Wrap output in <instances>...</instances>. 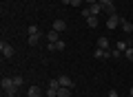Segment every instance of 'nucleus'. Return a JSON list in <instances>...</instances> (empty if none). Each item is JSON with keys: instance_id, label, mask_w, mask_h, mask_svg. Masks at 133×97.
I'll return each instance as SVG.
<instances>
[{"instance_id": "nucleus-1", "label": "nucleus", "mask_w": 133, "mask_h": 97, "mask_svg": "<svg viewBox=\"0 0 133 97\" xmlns=\"http://www.w3.org/2000/svg\"><path fill=\"white\" fill-rule=\"evenodd\" d=\"M120 22H122V18H120L118 13L109 16V20H107V29H109V31H113V29H118V27H120Z\"/></svg>"}, {"instance_id": "nucleus-2", "label": "nucleus", "mask_w": 133, "mask_h": 97, "mask_svg": "<svg viewBox=\"0 0 133 97\" xmlns=\"http://www.w3.org/2000/svg\"><path fill=\"white\" fill-rule=\"evenodd\" d=\"M0 53H2L5 60H9V57H14V46L7 44V42H0Z\"/></svg>"}, {"instance_id": "nucleus-3", "label": "nucleus", "mask_w": 133, "mask_h": 97, "mask_svg": "<svg viewBox=\"0 0 133 97\" xmlns=\"http://www.w3.org/2000/svg\"><path fill=\"white\" fill-rule=\"evenodd\" d=\"M95 60H109V57H113V51H104V49H95L93 51Z\"/></svg>"}, {"instance_id": "nucleus-4", "label": "nucleus", "mask_w": 133, "mask_h": 97, "mask_svg": "<svg viewBox=\"0 0 133 97\" xmlns=\"http://www.w3.org/2000/svg\"><path fill=\"white\" fill-rule=\"evenodd\" d=\"M58 82H60V86H64V88H73L76 84H73V79L69 77V75H60L58 77Z\"/></svg>"}, {"instance_id": "nucleus-5", "label": "nucleus", "mask_w": 133, "mask_h": 97, "mask_svg": "<svg viewBox=\"0 0 133 97\" xmlns=\"http://www.w3.org/2000/svg\"><path fill=\"white\" fill-rule=\"evenodd\" d=\"M0 86H2V91H9V88H14V77H2V82H0Z\"/></svg>"}, {"instance_id": "nucleus-6", "label": "nucleus", "mask_w": 133, "mask_h": 97, "mask_svg": "<svg viewBox=\"0 0 133 97\" xmlns=\"http://www.w3.org/2000/svg\"><path fill=\"white\" fill-rule=\"evenodd\" d=\"M64 29H66V22H64V20H60V18H58V20H53V31L62 33Z\"/></svg>"}, {"instance_id": "nucleus-7", "label": "nucleus", "mask_w": 133, "mask_h": 97, "mask_svg": "<svg viewBox=\"0 0 133 97\" xmlns=\"http://www.w3.org/2000/svg\"><path fill=\"white\" fill-rule=\"evenodd\" d=\"M98 49H104V51H109V40H107L104 35L98 38Z\"/></svg>"}, {"instance_id": "nucleus-8", "label": "nucleus", "mask_w": 133, "mask_h": 97, "mask_svg": "<svg viewBox=\"0 0 133 97\" xmlns=\"http://www.w3.org/2000/svg\"><path fill=\"white\" fill-rule=\"evenodd\" d=\"M47 40H49V42H53V44H56V42L60 40V33H58V31H53V29H51V31L47 33Z\"/></svg>"}, {"instance_id": "nucleus-9", "label": "nucleus", "mask_w": 133, "mask_h": 97, "mask_svg": "<svg viewBox=\"0 0 133 97\" xmlns=\"http://www.w3.org/2000/svg\"><path fill=\"white\" fill-rule=\"evenodd\" d=\"M120 29H122L124 33H131L133 31V24L129 22V20H122V22H120Z\"/></svg>"}, {"instance_id": "nucleus-10", "label": "nucleus", "mask_w": 133, "mask_h": 97, "mask_svg": "<svg viewBox=\"0 0 133 97\" xmlns=\"http://www.w3.org/2000/svg\"><path fill=\"white\" fill-rule=\"evenodd\" d=\"M27 97H40V86H29Z\"/></svg>"}, {"instance_id": "nucleus-11", "label": "nucleus", "mask_w": 133, "mask_h": 97, "mask_svg": "<svg viewBox=\"0 0 133 97\" xmlns=\"http://www.w3.org/2000/svg\"><path fill=\"white\" fill-rule=\"evenodd\" d=\"M71 91H73V88H64V86H60V88H58V97H71Z\"/></svg>"}, {"instance_id": "nucleus-12", "label": "nucleus", "mask_w": 133, "mask_h": 97, "mask_svg": "<svg viewBox=\"0 0 133 97\" xmlns=\"http://www.w3.org/2000/svg\"><path fill=\"white\" fill-rule=\"evenodd\" d=\"M89 9H91V16H98L100 11H104V9H102V5H100V2H95V5H89Z\"/></svg>"}, {"instance_id": "nucleus-13", "label": "nucleus", "mask_w": 133, "mask_h": 97, "mask_svg": "<svg viewBox=\"0 0 133 97\" xmlns=\"http://www.w3.org/2000/svg\"><path fill=\"white\" fill-rule=\"evenodd\" d=\"M27 33H29V35H40V29L36 27V24H29V27H27Z\"/></svg>"}, {"instance_id": "nucleus-14", "label": "nucleus", "mask_w": 133, "mask_h": 97, "mask_svg": "<svg viewBox=\"0 0 133 97\" xmlns=\"http://www.w3.org/2000/svg\"><path fill=\"white\" fill-rule=\"evenodd\" d=\"M87 24H89L91 29H95L98 27V16H89V18H87Z\"/></svg>"}, {"instance_id": "nucleus-15", "label": "nucleus", "mask_w": 133, "mask_h": 97, "mask_svg": "<svg viewBox=\"0 0 133 97\" xmlns=\"http://www.w3.org/2000/svg\"><path fill=\"white\" fill-rule=\"evenodd\" d=\"M115 49H118V51H122V53H124V51H127V49H129V46H127V42H124V40H120L118 44H115Z\"/></svg>"}, {"instance_id": "nucleus-16", "label": "nucleus", "mask_w": 133, "mask_h": 97, "mask_svg": "<svg viewBox=\"0 0 133 97\" xmlns=\"http://www.w3.org/2000/svg\"><path fill=\"white\" fill-rule=\"evenodd\" d=\"M38 40H40V35H29V44H31V46L38 44Z\"/></svg>"}, {"instance_id": "nucleus-17", "label": "nucleus", "mask_w": 133, "mask_h": 97, "mask_svg": "<svg viewBox=\"0 0 133 97\" xmlns=\"http://www.w3.org/2000/svg\"><path fill=\"white\" fill-rule=\"evenodd\" d=\"M64 46H66V42H64V40H58V42H56V51H62Z\"/></svg>"}, {"instance_id": "nucleus-18", "label": "nucleus", "mask_w": 133, "mask_h": 97, "mask_svg": "<svg viewBox=\"0 0 133 97\" xmlns=\"http://www.w3.org/2000/svg\"><path fill=\"white\" fill-rule=\"evenodd\" d=\"M124 57H127V60H131V62H133V49H131V46H129L127 51H124Z\"/></svg>"}, {"instance_id": "nucleus-19", "label": "nucleus", "mask_w": 133, "mask_h": 97, "mask_svg": "<svg viewBox=\"0 0 133 97\" xmlns=\"http://www.w3.org/2000/svg\"><path fill=\"white\" fill-rule=\"evenodd\" d=\"M16 91H18V86H14V88H9V91H5V95H7V97H16Z\"/></svg>"}, {"instance_id": "nucleus-20", "label": "nucleus", "mask_w": 133, "mask_h": 97, "mask_svg": "<svg viewBox=\"0 0 133 97\" xmlns=\"http://www.w3.org/2000/svg\"><path fill=\"white\" fill-rule=\"evenodd\" d=\"M49 88H56L58 91V88H60V82H58V79H51V82H49Z\"/></svg>"}, {"instance_id": "nucleus-21", "label": "nucleus", "mask_w": 133, "mask_h": 97, "mask_svg": "<svg viewBox=\"0 0 133 97\" xmlns=\"http://www.w3.org/2000/svg\"><path fill=\"white\" fill-rule=\"evenodd\" d=\"M14 84H16V86H18V88H20V86H22V84H24V82H22V77H20V75H16V77H14Z\"/></svg>"}, {"instance_id": "nucleus-22", "label": "nucleus", "mask_w": 133, "mask_h": 97, "mask_svg": "<svg viewBox=\"0 0 133 97\" xmlns=\"http://www.w3.org/2000/svg\"><path fill=\"white\" fill-rule=\"evenodd\" d=\"M47 97H58V91L56 88H47Z\"/></svg>"}, {"instance_id": "nucleus-23", "label": "nucleus", "mask_w": 133, "mask_h": 97, "mask_svg": "<svg viewBox=\"0 0 133 97\" xmlns=\"http://www.w3.org/2000/svg\"><path fill=\"white\" fill-rule=\"evenodd\" d=\"M82 5H84V0H71V7H76V9L82 7Z\"/></svg>"}, {"instance_id": "nucleus-24", "label": "nucleus", "mask_w": 133, "mask_h": 97, "mask_svg": "<svg viewBox=\"0 0 133 97\" xmlns=\"http://www.w3.org/2000/svg\"><path fill=\"white\" fill-rule=\"evenodd\" d=\"M82 16H84V18H89V16H91V9H89V7H84V9H82Z\"/></svg>"}, {"instance_id": "nucleus-25", "label": "nucleus", "mask_w": 133, "mask_h": 97, "mask_svg": "<svg viewBox=\"0 0 133 97\" xmlns=\"http://www.w3.org/2000/svg\"><path fill=\"white\" fill-rule=\"evenodd\" d=\"M109 97H118V91H115V88H111V91H109Z\"/></svg>"}, {"instance_id": "nucleus-26", "label": "nucleus", "mask_w": 133, "mask_h": 97, "mask_svg": "<svg viewBox=\"0 0 133 97\" xmlns=\"http://www.w3.org/2000/svg\"><path fill=\"white\" fill-rule=\"evenodd\" d=\"M87 5H95V2H100V0H84Z\"/></svg>"}, {"instance_id": "nucleus-27", "label": "nucleus", "mask_w": 133, "mask_h": 97, "mask_svg": "<svg viewBox=\"0 0 133 97\" xmlns=\"http://www.w3.org/2000/svg\"><path fill=\"white\" fill-rule=\"evenodd\" d=\"M129 97H133V86H131V88H129Z\"/></svg>"}, {"instance_id": "nucleus-28", "label": "nucleus", "mask_w": 133, "mask_h": 97, "mask_svg": "<svg viewBox=\"0 0 133 97\" xmlns=\"http://www.w3.org/2000/svg\"><path fill=\"white\" fill-rule=\"evenodd\" d=\"M62 5H71V0H62Z\"/></svg>"}]
</instances>
